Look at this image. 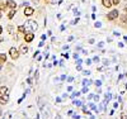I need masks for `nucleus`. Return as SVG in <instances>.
I'll list each match as a JSON object with an SVG mask.
<instances>
[{
	"label": "nucleus",
	"mask_w": 127,
	"mask_h": 119,
	"mask_svg": "<svg viewBox=\"0 0 127 119\" xmlns=\"http://www.w3.org/2000/svg\"><path fill=\"white\" fill-rule=\"evenodd\" d=\"M1 113H3V112H1V109H0V115H1Z\"/></svg>",
	"instance_id": "obj_37"
},
{
	"label": "nucleus",
	"mask_w": 127,
	"mask_h": 119,
	"mask_svg": "<svg viewBox=\"0 0 127 119\" xmlns=\"http://www.w3.org/2000/svg\"><path fill=\"white\" fill-rule=\"evenodd\" d=\"M15 13H17V9H10L9 13H8V18L9 19H13L14 15H15Z\"/></svg>",
	"instance_id": "obj_10"
},
{
	"label": "nucleus",
	"mask_w": 127,
	"mask_h": 119,
	"mask_svg": "<svg viewBox=\"0 0 127 119\" xmlns=\"http://www.w3.org/2000/svg\"><path fill=\"white\" fill-rule=\"evenodd\" d=\"M1 33H3V27L0 25V34H1Z\"/></svg>",
	"instance_id": "obj_33"
},
{
	"label": "nucleus",
	"mask_w": 127,
	"mask_h": 119,
	"mask_svg": "<svg viewBox=\"0 0 127 119\" xmlns=\"http://www.w3.org/2000/svg\"><path fill=\"white\" fill-rule=\"evenodd\" d=\"M62 57H64V58H69V55H67V53H64Z\"/></svg>",
	"instance_id": "obj_21"
},
{
	"label": "nucleus",
	"mask_w": 127,
	"mask_h": 119,
	"mask_svg": "<svg viewBox=\"0 0 127 119\" xmlns=\"http://www.w3.org/2000/svg\"><path fill=\"white\" fill-rule=\"evenodd\" d=\"M28 46H22V47H20V52H22V53H27L28 52Z\"/></svg>",
	"instance_id": "obj_14"
},
{
	"label": "nucleus",
	"mask_w": 127,
	"mask_h": 119,
	"mask_svg": "<svg viewBox=\"0 0 127 119\" xmlns=\"http://www.w3.org/2000/svg\"><path fill=\"white\" fill-rule=\"evenodd\" d=\"M8 32H9L10 36L13 34V25H8Z\"/></svg>",
	"instance_id": "obj_16"
},
{
	"label": "nucleus",
	"mask_w": 127,
	"mask_h": 119,
	"mask_svg": "<svg viewBox=\"0 0 127 119\" xmlns=\"http://www.w3.org/2000/svg\"><path fill=\"white\" fill-rule=\"evenodd\" d=\"M126 115H127V114H126Z\"/></svg>",
	"instance_id": "obj_40"
},
{
	"label": "nucleus",
	"mask_w": 127,
	"mask_h": 119,
	"mask_svg": "<svg viewBox=\"0 0 127 119\" xmlns=\"http://www.w3.org/2000/svg\"><path fill=\"white\" fill-rule=\"evenodd\" d=\"M74 58H75V60L79 58V55H78V53H75V55H74Z\"/></svg>",
	"instance_id": "obj_30"
},
{
	"label": "nucleus",
	"mask_w": 127,
	"mask_h": 119,
	"mask_svg": "<svg viewBox=\"0 0 127 119\" xmlns=\"http://www.w3.org/2000/svg\"><path fill=\"white\" fill-rule=\"evenodd\" d=\"M126 86H127V84H121V86H120V93L121 94H123L126 91Z\"/></svg>",
	"instance_id": "obj_12"
},
{
	"label": "nucleus",
	"mask_w": 127,
	"mask_h": 119,
	"mask_svg": "<svg viewBox=\"0 0 127 119\" xmlns=\"http://www.w3.org/2000/svg\"><path fill=\"white\" fill-rule=\"evenodd\" d=\"M55 119H62V118H61L60 114H56V118H55Z\"/></svg>",
	"instance_id": "obj_27"
},
{
	"label": "nucleus",
	"mask_w": 127,
	"mask_h": 119,
	"mask_svg": "<svg viewBox=\"0 0 127 119\" xmlns=\"http://www.w3.org/2000/svg\"><path fill=\"white\" fill-rule=\"evenodd\" d=\"M100 84H102L100 81H95V85H97V86H100Z\"/></svg>",
	"instance_id": "obj_28"
},
{
	"label": "nucleus",
	"mask_w": 127,
	"mask_h": 119,
	"mask_svg": "<svg viewBox=\"0 0 127 119\" xmlns=\"http://www.w3.org/2000/svg\"><path fill=\"white\" fill-rule=\"evenodd\" d=\"M74 119H79V115H76V114H74V117H72Z\"/></svg>",
	"instance_id": "obj_32"
},
{
	"label": "nucleus",
	"mask_w": 127,
	"mask_h": 119,
	"mask_svg": "<svg viewBox=\"0 0 127 119\" xmlns=\"http://www.w3.org/2000/svg\"><path fill=\"white\" fill-rule=\"evenodd\" d=\"M113 108H114V109H117V108H118V104L114 103V104H113Z\"/></svg>",
	"instance_id": "obj_26"
},
{
	"label": "nucleus",
	"mask_w": 127,
	"mask_h": 119,
	"mask_svg": "<svg viewBox=\"0 0 127 119\" xmlns=\"http://www.w3.org/2000/svg\"><path fill=\"white\" fill-rule=\"evenodd\" d=\"M6 4H4V3H0V10H5L6 9Z\"/></svg>",
	"instance_id": "obj_17"
},
{
	"label": "nucleus",
	"mask_w": 127,
	"mask_h": 119,
	"mask_svg": "<svg viewBox=\"0 0 127 119\" xmlns=\"http://www.w3.org/2000/svg\"><path fill=\"white\" fill-rule=\"evenodd\" d=\"M0 70H1V65H0Z\"/></svg>",
	"instance_id": "obj_39"
},
{
	"label": "nucleus",
	"mask_w": 127,
	"mask_h": 119,
	"mask_svg": "<svg viewBox=\"0 0 127 119\" xmlns=\"http://www.w3.org/2000/svg\"><path fill=\"white\" fill-rule=\"evenodd\" d=\"M43 1H46V3H48V1H50V0H43Z\"/></svg>",
	"instance_id": "obj_36"
},
{
	"label": "nucleus",
	"mask_w": 127,
	"mask_h": 119,
	"mask_svg": "<svg viewBox=\"0 0 127 119\" xmlns=\"http://www.w3.org/2000/svg\"><path fill=\"white\" fill-rule=\"evenodd\" d=\"M34 77H36V80L38 79V71H36V72H34Z\"/></svg>",
	"instance_id": "obj_25"
},
{
	"label": "nucleus",
	"mask_w": 127,
	"mask_h": 119,
	"mask_svg": "<svg viewBox=\"0 0 127 119\" xmlns=\"http://www.w3.org/2000/svg\"><path fill=\"white\" fill-rule=\"evenodd\" d=\"M90 109H93V110H95V105H94V104H90Z\"/></svg>",
	"instance_id": "obj_24"
},
{
	"label": "nucleus",
	"mask_w": 127,
	"mask_h": 119,
	"mask_svg": "<svg viewBox=\"0 0 127 119\" xmlns=\"http://www.w3.org/2000/svg\"><path fill=\"white\" fill-rule=\"evenodd\" d=\"M6 5H8L10 9H17V3L14 1V0H8V1H6Z\"/></svg>",
	"instance_id": "obj_7"
},
{
	"label": "nucleus",
	"mask_w": 127,
	"mask_h": 119,
	"mask_svg": "<svg viewBox=\"0 0 127 119\" xmlns=\"http://www.w3.org/2000/svg\"><path fill=\"white\" fill-rule=\"evenodd\" d=\"M121 119H127V115H126L125 113H122V114H121Z\"/></svg>",
	"instance_id": "obj_20"
},
{
	"label": "nucleus",
	"mask_w": 127,
	"mask_h": 119,
	"mask_svg": "<svg viewBox=\"0 0 127 119\" xmlns=\"http://www.w3.org/2000/svg\"><path fill=\"white\" fill-rule=\"evenodd\" d=\"M118 17H120L118 10L117 9H113V10H111V12L107 14V20H114V19H117Z\"/></svg>",
	"instance_id": "obj_2"
},
{
	"label": "nucleus",
	"mask_w": 127,
	"mask_h": 119,
	"mask_svg": "<svg viewBox=\"0 0 127 119\" xmlns=\"http://www.w3.org/2000/svg\"><path fill=\"white\" fill-rule=\"evenodd\" d=\"M8 101H9V95L8 94H4V95L0 96V103L1 104H6Z\"/></svg>",
	"instance_id": "obj_6"
},
{
	"label": "nucleus",
	"mask_w": 127,
	"mask_h": 119,
	"mask_svg": "<svg viewBox=\"0 0 127 119\" xmlns=\"http://www.w3.org/2000/svg\"><path fill=\"white\" fill-rule=\"evenodd\" d=\"M4 39H3V37H0V42H3Z\"/></svg>",
	"instance_id": "obj_34"
},
{
	"label": "nucleus",
	"mask_w": 127,
	"mask_h": 119,
	"mask_svg": "<svg viewBox=\"0 0 127 119\" xmlns=\"http://www.w3.org/2000/svg\"><path fill=\"white\" fill-rule=\"evenodd\" d=\"M123 10H125V13H126V14H127V4H126V5H125V8H123Z\"/></svg>",
	"instance_id": "obj_29"
},
{
	"label": "nucleus",
	"mask_w": 127,
	"mask_h": 119,
	"mask_svg": "<svg viewBox=\"0 0 127 119\" xmlns=\"http://www.w3.org/2000/svg\"><path fill=\"white\" fill-rule=\"evenodd\" d=\"M4 94H9L8 86H1V88H0V95H4Z\"/></svg>",
	"instance_id": "obj_9"
},
{
	"label": "nucleus",
	"mask_w": 127,
	"mask_h": 119,
	"mask_svg": "<svg viewBox=\"0 0 127 119\" xmlns=\"http://www.w3.org/2000/svg\"><path fill=\"white\" fill-rule=\"evenodd\" d=\"M79 95H80V93H74L71 98H76V96H79Z\"/></svg>",
	"instance_id": "obj_19"
},
{
	"label": "nucleus",
	"mask_w": 127,
	"mask_h": 119,
	"mask_svg": "<svg viewBox=\"0 0 127 119\" xmlns=\"http://www.w3.org/2000/svg\"><path fill=\"white\" fill-rule=\"evenodd\" d=\"M120 3H121V0H112V4L113 5H118Z\"/></svg>",
	"instance_id": "obj_18"
},
{
	"label": "nucleus",
	"mask_w": 127,
	"mask_h": 119,
	"mask_svg": "<svg viewBox=\"0 0 127 119\" xmlns=\"http://www.w3.org/2000/svg\"><path fill=\"white\" fill-rule=\"evenodd\" d=\"M103 45H104V43H103V42H100V43H98V47H99V48H102V47H103Z\"/></svg>",
	"instance_id": "obj_22"
},
{
	"label": "nucleus",
	"mask_w": 127,
	"mask_h": 119,
	"mask_svg": "<svg viewBox=\"0 0 127 119\" xmlns=\"http://www.w3.org/2000/svg\"><path fill=\"white\" fill-rule=\"evenodd\" d=\"M95 27H97V28H99V27H100V23H99V22H98V23H95Z\"/></svg>",
	"instance_id": "obj_31"
},
{
	"label": "nucleus",
	"mask_w": 127,
	"mask_h": 119,
	"mask_svg": "<svg viewBox=\"0 0 127 119\" xmlns=\"http://www.w3.org/2000/svg\"><path fill=\"white\" fill-rule=\"evenodd\" d=\"M102 5L104 8H111L113 4H112V0H102Z\"/></svg>",
	"instance_id": "obj_8"
},
{
	"label": "nucleus",
	"mask_w": 127,
	"mask_h": 119,
	"mask_svg": "<svg viewBox=\"0 0 127 119\" xmlns=\"http://www.w3.org/2000/svg\"><path fill=\"white\" fill-rule=\"evenodd\" d=\"M83 73L85 75V76H87V75H90V72H89V71H83Z\"/></svg>",
	"instance_id": "obj_23"
},
{
	"label": "nucleus",
	"mask_w": 127,
	"mask_h": 119,
	"mask_svg": "<svg viewBox=\"0 0 127 119\" xmlns=\"http://www.w3.org/2000/svg\"><path fill=\"white\" fill-rule=\"evenodd\" d=\"M120 19H121V22H122V23H127V14H123V15H122Z\"/></svg>",
	"instance_id": "obj_15"
},
{
	"label": "nucleus",
	"mask_w": 127,
	"mask_h": 119,
	"mask_svg": "<svg viewBox=\"0 0 127 119\" xmlns=\"http://www.w3.org/2000/svg\"><path fill=\"white\" fill-rule=\"evenodd\" d=\"M0 19H1V13H0Z\"/></svg>",
	"instance_id": "obj_38"
},
{
	"label": "nucleus",
	"mask_w": 127,
	"mask_h": 119,
	"mask_svg": "<svg viewBox=\"0 0 127 119\" xmlns=\"http://www.w3.org/2000/svg\"><path fill=\"white\" fill-rule=\"evenodd\" d=\"M6 62V55L5 53H0V65H4Z\"/></svg>",
	"instance_id": "obj_11"
},
{
	"label": "nucleus",
	"mask_w": 127,
	"mask_h": 119,
	"mask_svg": "<svg viewBox=\"0 0 127 119\" xmlns=\"http://www.w3.org/2000/svg\"><path fill=\"white\" fill-rule=\"evenodd\" d=\"M34 39V32H26L24 33V41L27 43H31Z\"/></svg>",
	"instance_id": "obj_4"
},
{
	"label": "nucleus",
	"mask_w": 127,
	"mask_h": 119,
	"mask_svg": "<svg viewBox=\"0 0 127 119\" xmlns=\"http://www.w3.org/2000/svg\"><path fill=\"white\" fill-rule=\"evenodd\" d=\"M125 42H127V37H125Z\"/></svg>",
	"instance_id": "obj_35"
},
{
	"label": "nucleus",
	"mask_w": 127,
	"mask_h": 119,
	"mask_svg": "<svg viewBox=\"0 0 127 119\" xmlns=\"http://www.w3.org/2000/svg\"><path fill=\"white\" fill-rule=\"evenodd\" d=\"M23 13H24L26 17H32V15H33V13H34V9L32 8V6H26L24 10H23Z\"/></svg>",
	"instance_id": "obj_5"
},
{
	"label": "nucleus",
	"mask_w": 127,
	"mask_h": 119,
	"mask_svg": "<svg viewBox=\"0 0 127 119\" xmlns=\"http://www.w3.org/2000/svg\"><path fill=\"white\" fill-rule=\"evenodd\" d=\"M9 56L12 57L13 60H18L19 58V51L15 47H12V48L9 49Z\"/></svg>",
	"instance_id": "obj_3"
},
{
	"label": "nucleus",
	"mask_w": 127,
	"mask_h": 119,
	"mask_svg": "<svg viewBox=\"0 0 127 119\" xmlns=\"http://www.w3.org/2000/svg\"><path fill=\"white\" fill-rule=\"evenodd\" d=\"M18 33H26L24 25H19V27H18Z\"/></svg>",
	"instance_id": "obj_13"
},
{
	"label": "nucleus",
	"mask_w": 127,
	"mask_h": 119,
	"mask_svg": "<svg viewBox=\"0 0 127 119\" xmlns=\"http://www.w3.org/2000/svg\"><path fill=\"white\" fill-rule=\"evenodd\" d=\"M24 28H26V32H36L38 29V24L34 20H28V22H26Z\"/></svg>",
	"instance_id": "obj_1"
}]
</instances>
